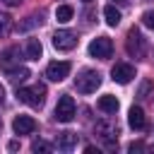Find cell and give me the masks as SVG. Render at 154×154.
Instances as JSON below:
<instances>
[{
	"label": "cell",
	"instance_id": "cell-20",
	"mask_svg": "<svg viewBox=\"0 0 154 154\" xmlns=\"http://www.w3.org/2000/svg\"><path fill=\"white\" fill-rule=\"evenodd\" d=\"M31 152H36V154L43 152V154H46V152H51V144L43 142V140H34V142H31Z\"/></svg>",
	"mask_w": 154,
	"mask_h": 154
},
{
	"label": "cell",
	"instance_id": "cell-26",
	"mask_svg": "<svg viewBox=\"0 0 154 154\" xmlns=\"http://www.w3.org/2000/svg\"><path fill=\"white\" fill-rule=\"evenodd\" d=\"M113 5H128V0H111Z\"/></svg>",
	"mask_w": 154,
	"mask_h": 154
},
{
	"label": "cell",
	"instance_id": "cell-9",
	"mask_svg": "<svg viewBox=\"0 0 154 154\" xmlns=\"http://www.w3.org/2000/svg\"><path fill=\"white\" fill-rule=\"evenodd\" d=\"M111 77H113V82H118V84H128V82L135 77V67H132L130 63H116V65L111 67Z\"/></svg>",
	"mask_w": 154,
	"mask_h": 154
},
{
	"label": "cell",
	"instance_id": "cell-18",
	"mask_svg": "<svg viewBox=\"0 0 154 154\" xmlns=\"http://www.w3.org/2000/svg\"><path fill=\"white\" fill-rule=\"evenodd\" d=\"M17 53H19V48H14V46H12V48H7V51L0 55V65H2V67H10V63H12V60H17V58H14Z\"/></svg>",
	"mask_w": 154,
	"mask_h": 154
},
{
	"label": "cell",
	"instance_id": "cell-23",
	"mask_svg": "<svg viewBox=\"0 0 154 154\" xmlns=\"http://www.w3.org/2000/svg\"><path fill=\"white\" fill-rule=\"evenodd\" d=\"M128 149H130V152L135 154V152H142V149H144V144H142V142H132V144H130Z\"/></svg>",
	"mask_w": 154,
	"mask_h": 154
},
{
	"label": "cell",
	"instance_id": "cell-25",
	"mask_svg": "<svg viewBox=\"0 0 154 154\" xmlns=\"http://www.w3.org/2000/svg\"><path fill=\"white\" fill-rule=\"evenodd\" d=\"M2 2H5V5H10V7H17L22 0H2Z\"/></svg>",
	"mask_w": 154,
	"mask_h": 154
},
{
	"label": "cell",
	"instance_id": "cell-3",
	"mask_svg": "<svg viewBox=\"0 0 154 154\" xmlns=\"http://www.w3.org/2000/svg\"><path fill=\"white\" fill-rule=\"evenodd\" d=\"M125 51H128V55L130 58H144V51H147V46H144V38H142V34H140V29H130L128 31V36H125Z\"/></svg>",
	"mask_w": 154,
	"mask_h": 154
},
{
	"label": "cell",
	"instance_id": "cell-27",
	"mask_svg": "<svg viewBox=\"0 0 154 154\" xmlns=\"http://www.w3.org/2000/svg\"><path fill=\"white\" fill-rule=\"evenodd\" d=\"M2 99H5V89H2V84H0V103H2Z\"/></svg>",
	"mask_w": 154,
	"mask_h": 154
},
{
	"label": "cell",
	"instance_id": "cell-5",
	"mask_svg": "<svg viewBox=\"0 0 154 154\" xmlns=\"http://www.w3.org/2000/svg\"><path fill=\"white\" fill-rule=\"evenodd\" d=\"M75 113H77L75 99L67 96V94H63V96L58 99V103H55V120H58V123H70V120L75 118Z\"/></svg>",
	"mask_w": 154,
	"mask_h": 154
},
{
	"label": "cell",
	"instance_id": "cell-11",
	"mask_svg": "<svg viewBox=\"0 0 154 154\" xmlns=\"http://www.w3.org/2000/svg\"><path fill=\"white\" fill-rule=\"evenodd\" d=\"M128 123H130V128H132V130H144V128H147L144 111H142L140 106H132V108H130V113H128Z\"/></svg>",
	"mask_w": 154,
	"mask_h": 154
},
{
	"label": "cell",
	"instance_id": "cell-2",
	"mask_svg": "<svg viewBox=\"0 0 154 154\" xmlns=\"http://www.w3.org/2000/svg\"><path fill=\"white\" fill-rule=\"evenodd\" d=\"M99 84H101V75H99L96 70H82V72L77 75V79H75V89L82 91V94L96 91Z\"/></svg>",
	"mask_w": 154,
	"mask_h": 154
},
{
	"label": "cell",
	"instance_id": "cell-17",
	"mask_svg": "<svg viewBox=\"0 0 154 154\" xmlns=\"http://www.w3.org/2000/svg\"><path fill=\"white\" fill-rule=\"evenodd\" d=\"M72 14H75V10H72L70 5H60V7L55 10V19H58L60 24H65V22H70V19H72Z\"/></svg>",
	"mask_w": 154,
	"mask_h": 154
},
{
	"label": "cell",
	"instance_id": "cell-13",
	"mask_svg": "<svg viewBox=\"0 0 154 154\" xmlns=\"http://www.w3.org/2000/svg\"><path fill=\"white\" fill-rule=\"evenodd\" d=\"M29 67H24V65H14V67H7V79L12 82V84H22L24 79H29Z\"/></svg>",
	"mask_w": 154,
	"mask_h": 154
},
{
	"label": "cell",
	"instance_id": "cell-16",
	"mask_svg": "<svg viewBox=\"0 0 154 154\" xmlns=\"http://www.w3.org/2000/svg\"><path fill=\"white\" fill-rule=\"evenodd\" d=\"M41 53H43L41 41H38V38H29V41H26V58H29V60H38Z\"/></svg>",
	"mask_w": 154,
	"mask_h": 154
},
{
	"label": "cell",
	"instance_id": "cell-14",
	"mask_svg": "<svg viewBox=\"0 0 154 154\" xmlns=\"http://www.w3.org/2000/svg\"><path fill=\"white\" fill-rule=\"evenodd\" d=\"M96 106H99L103 113H116L120 103H118V99H116L113 94H106V96H101V99H99V103H96Z\"/></svg>",
	"mask_w": 154,
	"mask_h": 154
},
{
	"label": "cell",
	"instance_id": "cell-24",
	"mask_svg": "<svg viewBox=\"0 0 154 154\" xmlns=\"http://www.w3.org/2000/svg\"><path fill=\"white\" fill-rule=\"evenodd\" d=\"M7 149H10V152H17V149H19V142H17V140H12V142L7 144Z\"/></svg>",
	"mask_w": 154,
	"mask_h": 154
},
{
	"label": "cell",
	"instance_id": "cell-15",
	"mask_svg": "<svg viewBox=\"0 0 154 154\" xmlns=\"http://www.w3.org/2000/svg\"><path fill=\"white\" fill-rule=\"evenodd\" d=\"M103 17H106V24H108V26H118V24H120V12L116 10L113 2L103 7Z\"/></svg>",
	"mask_w": 154,
	"mask_h": 154
},
{
	"label": "cell",
	"instance_id": "cell-8",
	"mask_svg": "<svg viewBox=\"0 0 154 154\" xmlns=\"http://www.w3.org/2000/svg\"><path fill=\"white\" fill-rule=\"evenodd\" d=\"M70 70H72V65H70L67 60H53V63H48V67H46V77H48L51 82H63V79L70 75Z\"/></svg>",
	"mask_w": 154,
	"mask_h": 154
},
{
	"label": "cell",
	"instance_id": "cell-21",
	"mask_svg": "<svg viewBox=\"0 0 154 154\" xmlns=\"http://www.w3.org/2000/svg\"><path fill=\"white\" fill-rule=\"evenodd\" d=\"M149 91H152V79H144V82L140 84V89H137V99H147Z\"/></svg>",
	"mask_w": 154,
	"mask_h": 154
},
{
	"label": "cell",
	"instance_id": "cell-12",
	"mask_svg": "<svg viewBox=\"0 0 154 154\" xmlns=\"http://www.w3.org/2000/svg\"><path fill=\"white\" fill-rule=\"evenodd\" d=\"M55 144H58V149H63V152H70V149H75L77 147V132H60L58 137H55Z\"/></svg>",
	"mask_w": 154,
	"mask_h": 154
},
{
	"label": "cell",
	"instance_id": "cell-7",
	"mask_svg": "<svg viewBox=\"0 0 154 154\" xmlns=\"http://www.w3.org/2000/svg\"><path fill=\"white\" fill-rule=\"evenodd\" d=\"M53 46L58 51H72L77 46V34L70 31V29H58L53 34Z\"/></svg>",
	"mask_w": 154,
	"mask_h": 154
},
{
	"label": "cell",
	"instance_id": "cell-10",
	"mask_svg": "<svg viewBox=\"0 0 154 154\" xmlns=\"http://www.w3.org/2000/svg\"><path fill=\"white\" fill-rule=\"evenodd\" d=\"M12 130H14V135H31L36 130V120L31 116H17L12 120Z\"/></svg>",
	"mask_w": 154,
	"mask_h": 154
},
{
	"label": "cell",
	"instance_id": "cell-19",
	"mask_svg": "<svg viewBox=\"0 0 154 154\" xmlns=\"http://www.w3.org/2000/svg\"><path fill=\"white\" fill-rule=\"evenodd\" d=\"M10 26H12V17L5 14V12H0V36H5L10 31Z\"/></svg>",
	"mask_w": 154,
	"mask_h": 154
},
{
	"label": "cell",
	"instance_id": "cell-1",
	"mask_svg": "<svg viewBox=\"0 0 154 154\" xmlns=\"http://www.w3.org/2000/svg\"><path fill=\"white\" fill-rule=\"evenodd\" d=\"M17 99L31 108H41L46 101V84H31V87H22L17 89Z\"/></svg>",
	"mask_w": 154,
	"mask_h": 154
},
{
	"label": "cell",
	"instance_id": "cell-22",
	"mask_svg": "<svg viewBox=\"0 0 154 154\" xmlns=\"http://www.w3.org/2000/svg\"><path fill=\"white\" fill-rule=\"evenodd\" d=\"M142 22H144V26H149V29H154V10H149V12H144V14H142Z\"/></svg>",
	"mask_w": 154,
	"mask_h": 154
},
{
	"label": "cell",
	"instance_id": "cell-28",
	"mask_svg": "<svg viewBox=\"0 0 154 154\" xmlns=\"http://www.w3.org/2000/svg\"><path fill=\"white\" fill-rule=\"evenodd\" d=\"M84 2H91V0H84Z\"/></svg>",
	"mask_w": 154,
	"mask_h": 154
},
{
	"label": "cell",
	"instance_id": "cell-4",
	"mask_svg": "<svg viewBox=\"0 0 154 154\" xmlns=\"http://www.w3.org/2000/svg\"><path fill=\"white\" fill-rule=\"evenodd\" d=\"M96 135L103 140L106 149H116L118 147V125L108 123V120H99L96 123Z\"/></svg>",
	"mask_w": 154,
	"mask_h": 154
},
{
	"label": "cell",
	"instance_id": "cell-6",
	"mask_svg": "<svg viewBox=\"0 0 154 154\" xmlns=\"http://www.w3.org/2000/svg\"><path fill=\"white\" fill-rule=\"evenodd\" d=\"M111 53H113V41H111L108 36H96V38L89 43V55H91V58L106 60V58H111Z\"/></svg>",
	"mask_w": 154,
	"mask_h": 154
}]
</instances>
